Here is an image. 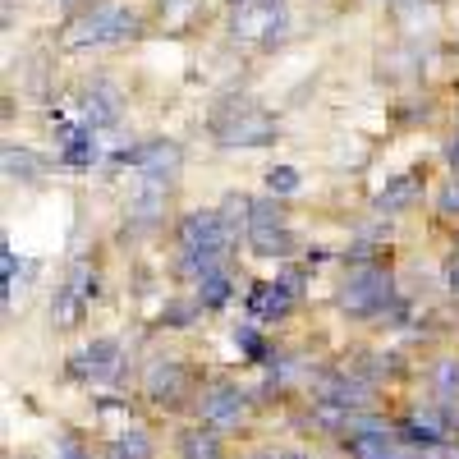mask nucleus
<instances>
[{"label": "nucleus", "mask_w": 459, "mask_h": 459, "mask_svg": "<svg viewBox=\"0 0 459 459\" xmlns=\"http://www.w3.org/2000/svg\"><path fill=\"white\" fill-rule=\"evenodd\" d=\"M400 303V290H395V276L386 262H372V266H350L335 290V308L350 313V317H386Z\"/></svg>", "instance_id": "f257e3e1"}, {"label": "nucleus", "mask_w": 459, "mask_h": 459, "mask_svg": "<svg viewBox=\"0 0 459 459\" xmlns=\"http://www.w3.org/2000/svg\"><path fill=\"white\" fill-rule=\"evenodd\" d=\"M198 391L203 386L194 381L188 363L175 359V354H157V359L143 368V400L157 404V409H184V404L198 400Z\"/></svg>", "instance_id": "f03ea898"}, {"label": "nucleus", "mask_w": 459, "mask_h": 459, "mask_svg": "<svg viewBox=\"0 0 459 459\" xmlns=\"http://www.w3.org/2000/svg\"><path fill=\"white\" fill-rule=\"evenodd\" d=\"M212 134L221 147H266L276 143V120L266 110H257L253 101H225L212 115Z\"/></svg>", "instance_id": "7ed1b4c3"}, {"label": "nucleus", "mask_w": 459, "mask_h": 459, "mask_svg": "<svg viewBox=\"0 0 459 459\" xmlns=\"http://www.w3.org/2000/svg\"><path fill=\"white\" fill-rule=\"evenodd\" d=\"M248 391L239 386V381H225V377H216V381H207V386L198 391V400H194V413H198V423H207V428H216V432H235L244 418H248Z\"/></svg>", "instance_id": "20e7f679"}, {"label": "nucleus", "mask_w": 459, "mask_h": 459, "mask_svg": "<svg viewBox=\"0 0 459 459\" xmlns=\"http://www.w3.org/2000/svg\"><path fill=\"white\" fill-rule=\"evenodd\" d=\"M138 32V14L125 5H92L88 14H79L69 23V47H106L120 37Z\"/></svg>", "instance_id": "39448f33"}, {"label": "nucleus", "mask_w": 459, "mask_h": 459, "mask_svg": "<svg viewBox=\"0 0 459 459\" xmlns=\"http://www.w3.org/2000/svg\"><path fill=\"white\" fill-rule=\"evenodd\" d=\"M120 363H125V344L115 335H97L83 354L69 359L65 377H74V381H115L120 377Z\"/></svg>", "instance_id": "423d86ee"}, {"label": "nucleus", "mask_w": 459, "mask_h": 459, "mask_svg": "<svg viewBox=\"0 0 459 459\" xmlns=\"http://www.w3.org/2000/svg\"><path fill=\"white\" fill-rule=\"evenodd\" d=\"M244 308H248L253 322L276 326V322H285V317L299 308V294H294L285 281H253L248 294H244Z\"/></svg>", "instance_id": "0eeeda50"}, {"label": "nucleus", "mask_w": 459, "mask_h": 459, "mask_svg": "<svg viewBox=\"0 0 459 459\" xmlns=\"http://www.w3.org/2000/svg\"><path fill=\"white\" fill-rule=\"evenodd\" d=\"M138 175H143V188H166L170 194V179L179 175V147L170 138L138 143Z\"/></svg>", "instance_id": "6e6552de"}, {"label": "nucleus", "mask_w": 459, "mask_h": 459, "mask_svg": "<svg viewBox=\"0 0 459 459\" xmlns=\"http://www.w3.org/2000/svg\"><path fill=\"white\" fill-rule=\"evenodd\" d=\"M340 450L350 455V459H423L418 450H409V446L395 437V428H386V432H363V437H344Z\"/></svg>", "instance_id": "1a4fd4ad"}, {"label": "nucleus", "mask_w": 459, "mask_h": 459, "mask_svg": "<svg viewBox=\"0 0 459 459\" xmlns=\"http://www.w3.org/2000/svg\"><path fill=\"white\" fill-rule=\"evenodd\" d=\"M56 138H60V166H65V170H92V166H97V157H101L97 129H88V125H79V129L60 125Z\"/></svg>", "instance_id": "9d476101"}, {"label": "nucleus", "mask_w": 459, "mask_h": 459, "mask_svg": "<svg viewBox=\"0 0 459 459\" xmlns=\"http://www.w3.org/2000/svg\"><path fill=\"white\" fill-rule=\"evenodd\" d=\"M244 239H248V253L262 257V262H285L294 253L290 221H281V225H253V230H244Z\"/></svg>", "instance_id": "9b49d317"}, {"label": "nucleus", "mask_w": 459, "mask_h": 459, "mask_svg": "<svg viewBox=\"0 0 459 459\" xmlns=\"http://www.w3.org/2000/svg\"><path fill=\"white\" fill-rule=\"evenodd\" d=\"M175 450H179V459H225V432L194 423L175 437Z\"/></svg>", "instance_id": "f8f14e48"}, {"label": "nucleus", "mask_w": 459, "mask_h": 459, "mask_svg": "<svg viewBox=\"0 0 459 459\" xmlns=\"http://www.w3.org/2000/svg\"><path fill=\"white\" fill-rule=\"evenodd\" d=\"M194 299L203 303V313H221L230 299H235V266H216V272H207L198 285H194Z\"/></svg>", "instance_id": "ddd939ff"}, {"label": "nucleus", "mask_w": 459, "mask_h": 459, "mask_svg": "<svg viewBox=\"0 0 459 459\" xmlns=\"http://www.w3.org/2000/svg\"><path fill=\"white\" fill-rule=\"evenodd\" d=\"M83 125L88 129H106V125H120V92L115 88H106V83H97L92 92H83Z\"/></svg>", "instance_id": "4468645a"}, {"label": "nucleus", "mask_w": 459, "mask_h": 459, "mask_svg": "<svg viewBox=\"0 0 459 459\" xmlns=\"http://www.w3.org/2000/svg\"><path fill=\"white\" fill-rule=\"evenodd\" d=\"M418 194H423V184H418V175H395V179H386V188L377 194V212L381 216H400V212H409L413 203H418Z\"/></svg>", "instance_id": "2eb2a0df"}, {"label": "nucleus", "mask_w": 459, "mask_h": 459, "mask_svg": "<svg viewBox=\"0 0 459 459\" xmlns=\"http://www.w3.org/2000/svg\"><path fill=\"white\" fill-rule=\"evenodd\" d=\"M125 216H129L134 230H157L166 221V188H138Z\"/></svg>", "instance_id": "dca6fc26"}, {"label": "nucleus", "mask_w": 459, "mask_h": 459, "mask_svg": "<svg viewBox=\"0 0 459 459\" xmlns=\"http://www.w3.org/2000/svg\"><path fill=\"white\" fill-rule=\"evenodd\" d=\"M42 170H47V161L37 157V152H28V147H19V143H5V175H10V179L37 184V179H42Z\"/></svg>", "instance_id": "f3484780"}, {"label": "nucleus", "mask_w": 459, "mask_h": 459, "mask_svg": "<svg viewBox=\"0 0 459 459\" xmlns=\"http://www.w3.org/2000/svg\"><path fill=\"white\" fill-rule=\"evenodd\" d=\"M106 455H115V459H157V446H152V437L143 428H125V432L110 437Z\"/></svg>", "instance_id": "a211bd4d"}, {"label": "nucleus", "mask_w": 459, "mask_h": 459, "mask_svg": "<svg viewBox=\"0 0 459 459\" xmlns=\"http://www.w3.org/2000/svg\"><path fill=\"white\" fill-rule=\"evenodd\" d=\"M230 340H235V350H239L244 363H253V368H266V359H272V344L262 340L257 322H239L235 331H230Z\"/></svg>", "instance_id": "6ab92c4d"}, {"label": "nucleus", "mask_w": 459, "mask_h": 459, "mask_svg": "<svg viewBox=\"0 0 459 459\" xmlns=\"http://www.w3.org/2000/svg\"><path fill=\"white\" fill-rule=\"evenodd\" d=\"M83 313H88V303L74 294L69 285H56V294H51V322H56L60 331H69V326L83 322Z\"/></svg>", "instance_id": "aec40b11"}, {"label": "nucleus", "mask_w": 459, "mask_h": 459, "mask_svg": "<svg viewBox=\"0 0 459 459\" xmlns=\"http://www.w3.org/2000/svg\"><path fill=\"white\" fill-rule=\"evenodd\" d=\"M198 317H203V303H198L194 294H175L166 308H161V326H166V331H188Z\"/></svg>", "instance_id": "412c9836"}, {"label": "nucleus", "mask_w": 459, "mask_h": 459, "mask_svg": "<svg viewBox=\"0 0 459 459\" xmlns=\"http://www.w3.org/2000/svg\"><path fill=\"white\" fill-rule=\"evenodd\" d=\"M432 391H437V400H459V359L432 363Z\"/></svg>", "instance_id": "4be33fe9"}, {"label": "nucleus", "mask_w": 459, "mask_h": 459, "mask_svg": "<svg viewBox=\"0 0 459 459\" xmlns=\"http://www.w3.org/2000/svg\"><path fill=\"white\" fill-rule=\"evenodd\" d=\"M299 184H303V175L294 166H272V170H266V194H272V198L299 194Z\"/></svg>", "instance_id": "5701e85b"}, {"label": "nucleus", "mask_w": 459, "mask_h": 459, "mask_svg": "<svg viewBox=\"0 0 459 459\" xmlns=\"http://www.w3.org/2000/svg\"><path fill=\"white\" fill-rule=\"evenodd\" d=\"M437 216H459V175L441 179V188H437Z\"/></svg>", "instance_id": "b1692460"}, {"label": "nucleus", "mask_w": 459, "mask_h": 459, "mask_svg": "<svg viewBox=\"0 0 459 459\" xmlns=\"http://www.w3.org/2000/svg\"><path fill=\"white\" fill-rule=\"evenodd\" d=\"M56 459H92V450L74 437V432H65V437L56 441Z\"/></svg>", "instance_id": "393cba45"}, {"label": "nucleus", "mask_w": 459, "mask_h": 459, "mask_svg": "<svg viewBox=\"0 0 459 459\" xmlns=\"http://www.w3.org/2000/svg\"><path fill=\"white\" fill-rule=\"evenodd\" d=\"M0 266H5V303H10V299H14V272H19V253H14V244L0 248Z\"/></svg>", "instance_id": "a878e982"}, {"label": "nucleus", "mask_w": 459, "mask_h": 459, "mask_svg": "<svg viewBox=\"0 0 459 459\" xmlns=\"http://www.w3.org/2000/svg\"><path fill=\"white\" fill-rule=\"evenodd\" d=\"M276 281H285L294 294H303V285H308V266H281V276Z\"/></svg>", "instance_id": "bb28decb"}, {"label": "nucleus", "mask_w": 459, "mask_h": 459, "mask_svg": "<svg viewBox=\"0 0 459 459\" xmlns=\"http://www.w3.org/2000/svg\"><path fill=\"white\" fill-rule=\"evenodd\" d=\"M441 285H446V294H450V299H459V257H450V262H446Z\"/></svg>", "instance_id": "cd10ccee"}, {"label": "nucleus", "mask_w": 459, "mask_h": 459, "mask_svg": "<svg viewBox=\"0 0 459 459\" xmlns=\"http://www.w3.org/2000/svg\"><path fill=\"white\" fill-rule=\"evenodd\" d=\"M446 161H450V166H455V170H459V134H455V138H450V143H446Z\"/></svg>", "instance_id": "c85d7f7f"}, {"label": "nucleus", "mask_w": 459, "mask_h": 459, "mask_svg": "<svg viewBox=\"0 0 459 459\" xmlns=\"http://www.w3.org/2000/svg\"><path fill=\"white\" fill-rule=\"evenodd\" d=\"M272 459H308L303 450H272Z\"/></svg>", "instance_id": "c756f323"}, {"label": "nucleus", "mask_w": 459, "mask_h": 459, "mask_svg": "<svg viewBox=\"0 0 459 459\" xmlns=\"http://www.w3.org/2000/svg\"><path fill=\"white\" fill-rule=\"evenodd\" d=\"M230 5H253V0H230Z\"/></svg>", "instance_id": "7c9ffc66"}, {"label": "nucleus", "mask_w": 459, "mask_h": 459, "mask_svg": "<svg viewBox=\"0 0 459 459\" xmlns=\"http://www.w3.org/2000/svg\"><path fill=\"white\" fill-rule=\"evenodd\" d=\"M455 257H459V235H455Z\"/></svg>", "instance_id": "2f4dec72"}, {"label": "nucleus", "mask_w": 459, "mask_h": 459, "mask_svg": "<svg viewBox=\"0 0 459 459\" xmlns=\"http://www.w3.org/2000/svg\"><path fill=\"white\" fill-rule=\"evenodd\" d=\"M106 459H115V455H106Z\"/></svg>", "instance_id": "473e14b6"}]
</instances>
